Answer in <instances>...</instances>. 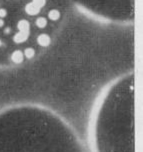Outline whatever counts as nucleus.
I'll return each mask as SVG.
<instances>
[{
	"mask_svg": "<svg viewBox=\"0 0 143 152\" xmlns=\"http://www.w3.org/2000/svg\"><path fill=\"white\" fill-rule=\"evenodd\" d=\"M0 152H85L77 131L49 108L17 104L0 110Z\"/></svg>",
	"mask_w": 143,
	"mask_h": 152,
	"instance_id": "1",
	"label": "nucleus"
},
{
	"mask_svg": "<svg viewBox=\"0 0 143 152\" xmlns=\"http://www.w3.org/2000/svg\"><path fill=\"white\" fill-rule=\"evenodd\" d=\"M87 138L90 152H136L132 78L116 81L97 99L88 120Z\"/></svg>",
	"mask_w": 143,
	"mask_h": 152,
	"instance_id": "2",
	"label": "nucleus"
},
{
	"mask_svg": "<svg viewBox=\"0 0 143 152\" xmlns=\"http://www.w3.org/2000/svg\"><path fill=\"white\" fill-rule=\"evenodd\" d=\"M48 16H49V18L51 20H57L59 18V16H60V13H59L58 10L52 9V10H50L49 13H48Z\"/></svg>",
	"mask_w": 143,
	"mask_h": 152,
	"instance_id": "4",
	"label": "nucleus"
},
{
	"mask_svg": "<svg viewBox=\"0 0 143 152\" xmlns=\"http://www.w3.org/2000/svg\"><path fill=\"white\" fill-rule=\"evenodd\" d=\"M36 24H37V26H38L39 28H44V27L46 26V24H47V20L44 17H39V18H37Z\"/></svg>",
	"mask_w": 143,
	"mask_h": 152,
	"instance_id": "5",
	"label": "nucleus"
},
{
	"mask_svg": "<svg viewBox=\"0 0 143 152\" xmlns=\"http://www.w3.org/2000/svg\"><path fill=\"white\" fill-rule=\"evenodd\" d=\"M34 50L32 48H26L25 51H24V56H26L27 58H31V57L34 56Z\"/></svg>",
	"mask_w": 143,
	"mask_h": 152,
	"instance_id": "6",
	"label": "nucleus"
},
{
	"mask_svg": "<svg viewBox=\"0 0 143 152\" xmlns=\"http://www.w3.org/2000/svg\"><path fill=\"white\" fill-rule=\"evenodd\" d=\"M37 41H38L39 45L47 46V45H49V43H50V38L47 34H41L37 38Z\"/></svg>",
	"mask_w": 143,
	"mask_h": 152,
	"instance_id": "3",
	"label": "nucleus"
}]
</instances>
